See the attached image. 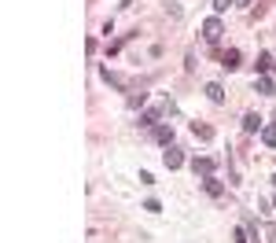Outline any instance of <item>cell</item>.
Returning <instances> with one entry per match:
<instances>
[{
    "label": "cell",
    "instance_id": "15",
    "mask_svg": "<svg viewBox=\"0 0 276 243\" xmlns=\"http://www.w3.org/2000/svg\"><path fill=\"white\" fill-rule=\"evenodd\" d=\"M232 4H236V0H213V11L221 15V11H228V8H232Z\"/></svg>",
    "mask_w": 276,
    "mask_h": 243
},
{
    "label": "cell",
    "instance_id": "5",
    "mask_svg": "<svg viewBox=\"0 0 276 243\" xmlns=\"http://www.w3.org/2000/svg\"><path fill=\"white\" fill-rule=\"evenodd\" d=\"M203 188H206V195H213V199H221V192H225V185L218 177H203Z\"/></svg>",
    "mask_w": 276,
    "mask_h": 243
},
{
    "label": "cell",
    "instance_id": "13",
    "mask_svg": "<svg viewBox=\"0 0 276 243\" xmlns=\"http://www.w3.org/2000/svg\"><path fill=\"white\" fill-rule=\"evenodd\" d=\"M192 133L199 136V140H210V136H213V129H210V126H199V122L192 126Z\"/></svg>",
    "mask_w": 276,
    "mask_h": 243
},
{
    "label": "cell",
    "instance_id": "11",
    "mask_svg": "<svg viewBox=\"0 0 276 243\" xmlns=\"http://www.w3.org/2000/svg\"><path fill=\"white\" fill-rule=\"evenodd\" d=\"M254 67H258V74H269V70H272V55H269V52H262Z\"/></svg>",
    "mask_w": 276,
    "mask_h": 243
},
{
    "label": "cell",
    "instance_id": "17",
    "mask_svg": "<svg viewBox=\"0 0 276 243\" xmlns=\"http://www.w3.org/2000/svg\"><path fill=\"white\" fill-rule=\"evenodd\" d=\"M265 243H276V225H269V229H265Z\"/></svg>",
    "mask_w": 276,
    "mask_h": 243
},
{
    "label": "cell",
    "instance_id": "4",
    "mask_svg": "<svg viewBox=\"0 0 276 243\" xmlns=\"http://www.w3.org/2000/svg\"><path fill=\"white\" fill-rule=\"evenodd\" d=\"M192 173L195 177H213V159H195L192 162Z\"/></svg>",
    "mask_w": 276,
    "mask_h": 243
},
{
    "label": "cell",
    "instance_id": "18",
    "mask_svg": "<svg viewBox=\"0 0 276 243\" xmlns=\"http://www.w3.org/2000/svg\"><path fill=\"white\" fill-rule=\"evenodd\" d=\"M247 4H251V0H236V8H247Z\"/></svg>",
    "mask_w": 276,
    "mask_h": 243
},
{
    "label": "cell",
    "instance_id": "10",
    "mask_svg": "<svg viewBox=\"0 0 276 243\" xmlns=\"http://www.w3.org/2000/svg\"><path fill=\"white\" fill-rule=\"evenodd\" d=\"M254 88H258V93H262V96H272V93H276V88H272V81L265 78V74H262V78L254 81Z\"/></svg>",
    "mask_w": 276,
    "mask_h": 243
},
{
    "label": "cell",
    "instance_id": "14",
    "mask_svg": "<svg viewBox=\"0 0 276 243\" xmlns=\"http://www.w3.org/2000/svg\"><path fill=\"white\" fill-rule=\"evenodd\" d=\"M100 78H103L107 85H114V88H121V78H118V74H111V70H100Z\"/></svg>",
    "mask_w": 276,
    "mask_h": 243
},
{
    "label": "cell",
    "instance_id": "19",
    "mask_svg": "<svg viewBox=\"0 0 276 243\" xmlns=\"http://www.w3.org/2000/svg\"><path fill=\"white\" fill-rule=\"evenodd\" d=\"M272 185H276V173H272Z\"/></svg>",
    "mask_w": 276,
    "mask_h": 243
},
{
    "label": "cell",
    "instance_id": "9",
    "mask_svg": "<svg viewBox=\"0 0 276 243\" xmlns=\"http://www.w3.org/2000/svg\"><path fill=\"white\" fill-rule=\"evenodd\" d=\"M155 140L159 144H173V126H155Z\"/></svg>",
    "mask_w": 276,
    "mask_h": 243
},
{
    "label": "cell",
    "instance_id": "8",
    "mask_svg": "<svg viewBox=\"0 0 276 243\" xmlns=\"http://www.w3.org/2000/svg\"><path fill=\"white\" fill-rule=\"evenodd\" d=\"M206 96H210V103H225V88H221L218 81H210V85H206Z\"/></svg>",
    "mask_w": 276,
    "mask_h": 243
},
{
    "label": "cell",
    "instance_id": "3",
    "mask_svg": "<svg viewBox=\"0 0 276 243\" xmlns=\"http://www.w3.org/2000/svg\"><path fill=\"white\" fill-rule=\"evenodd\" d=\"M162 162H166V170H180V166H184V151L170 144V151L162 155Z\"/></svg>",
    "mask_w": 276,
    "mask_h": 243
},
{
    "label": "cell",
    "instance_id": "7",
    "mask_svg": "<svg viewBox=\"0 0 276 243\" xmlns=\"http://www.w3.org/2000/svg\"><path fill=\"white\" fill-rule=\"evenodd\" d=\"M265 126H262V118H258V114H247V118H243V133H262Z\"/></svg>",
    "mask_w": 276,
    "mask_h": 243
},
{
    "label": "cell",
    "instance_id": "1",
    "mask_svg": "<svg viewBox=\"0 0 276 243\" xmlns=\"http://www.w3.org/2000/svg\"><path fill=\"white\" fill-rule=\"evenodd\" d=\"M162 114H173V103H170V100H162L159 107H151L147 114H140V126H155V122H159Z\"/></svg>",
    "mask_w": 276,
    "mask_h": 243
},
{
    "label": "cell",
    "instance_id": "16",
    "mask_svg": "<svg viewBox=\"0 0 276 243\" xmlns=\"http://www.w3.org/2000/svg\"><path fill=\"white\" fill-rule=\"evenodd\" d=\"M232 243H247V229H236L232 232Z\"/></svg>",
    "mask_w": 276,
    "mask_h": 243
},
{
    "label": "cell",
    "instance_id": "12",
    "mask_svg": "<svg viewBox=\"0 0 276 243\" xmlns=\"http://www.w3.org/2000/svg\"><path fill=\"white\" fill-rule=\"evenodd\" d=\"M262 144L265 147H276V126H265L262 129Z\"/></svg>",
    "mask_w": 276,
    "mask_h": 243
},
{
    "label": "cell",
    "instance_id": "6",
    "mask_svg": "<svg viewBox=\"0 0 276 243\" xmlns=\"http://www.w3.org/2000/svg\"><path fill=\"white\" fill-rule=\"evenodd\" d=\"M221 67H225V70H236V67H239V48H228V52L221 55Z\"/></svg>",
    "mask_w": 276,
    "mask_h": 243
},
{
    "label": "cell",
    "instance_id": "2",
    "mask_svg": "<svg viewBox=\"0 0 276 243\" xmlns=\"http://www.w3.org/2000/svg\"><path fill=\"white\" fill-rule=\"evenodd\" d=\"M221 34H225V26H221V19H218V15L203 22V37H206L210 44H218V41H221Z\"/></svg>",
    "mask_w": 276,
    "mask_h": 243
}]
</instances>
